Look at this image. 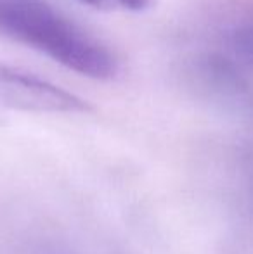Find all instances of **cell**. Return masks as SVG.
I'll list each match as a JSON object with an SVG mask.
<instances>
[{"instance_id": "6da1fadb", "label": "cell", "mask_w": 253, "mask_h": 254, "mask_svg": "<svg viewBox=\"0 0 253 254\" xmlns=\"http://www.w3.org/2000/svg\"><path fill=\"white\" fill-rule=\"evenodd\" d=\"M0 33L92 80L120 73L115 52L47 0H0Z\"/></svg>"}, {"instance_id": "277c9868", "label": "cell", "mask_w": 253, "mask_h": 254, "mask_svg": "<svg viewBox=\"0 0 253 254\" xmlns=\"http://www.w3.org/2000/svg\"><path fill=\"white\" fill-rule=\"evenodd\" d=\"M231 45L241 59L253 66V17L241 21L231 33Z\"/></svg>"}, {"instance_id": "3957f363", "label": "cell", "mask_w": 253, "mask_h": 254, "mask_svg": "<svg viewBox=\"0 0 253 254\" xmlns=\"http://www.w3.org/2000/svg\"><path fill=\"white\" fill-rule=\"evenodd\" d=\"M82 5L92 7L104 12H146L156 3V0H77Z\"/></svg>"}, {"instance_id": "7a4b0ae2", "label": "cell", "mask_w": 253, "mask_h": 254, "mask_svg": "<svg viewBox=\"0 0 253 254\" xmlns=\"http://www.w3.org/2000/svg\"><path fill=\"white\" fill-rule=\"evenodd\" d=\"M92 106L73 92L0 61V127L10 113L85 114Z\"/></svg>"}]
</instances>
